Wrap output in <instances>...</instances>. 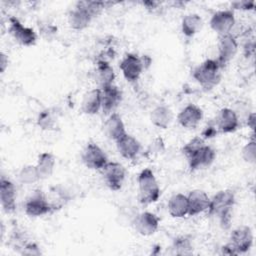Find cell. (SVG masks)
<instances>
[{
    "mask_svg": "<svg viewBox=\"0 0 256 256\" xmlns=\"http://www.w3.org/2000/svg\"><path fill=\"white\" fill-rule=\"evenodd\" d=\"M235 204V195L232 190H220L210 198L208 214L217 216L223 228H228L231 223L232 209Z\"/></svg>",
    "mask_w": 256,
    "mask_h": 256,
    "instance_id": "1",
    "label": "cell"
},
{
    "mask_svg": "<svg viewBox=\"0 0 256 256\" xmlns=\"http://www.w3.org/2000/svg\"><path fill=\"white\" fill-rule=\"evenodd\" d=\"M220 70L221 66L216 59H207L193 70L192 76L205 91H209L220 82Z\"/></svg>",
    "mask_w": 256,
    "mask_h": 256,
    "instance_id": "2",
    "label": "cell"
},
{
    "mask_svg": "<svg viewBox=\"0 0 256 256\" xmlns=\"http://www.w3.org/2000/svg\"><path fill=\"white\" fill-rule=\"evenodd\" d=\"M139 201L142 204H151L158 201L161 191L154 172L150 168H144L137 178Z\"/></svg>",
    "mask_w": 256,
    "mask_h": 256,
    "instance_id": "3",
    "label": "cell"
},
{
    "mask_svg": "<svg viewBox=\"0 0 256 256\" xmlns=\"http://www.w3.org/2000/svg\"><path fill=\"white\" fill-rule=\"evenodd\" d=\"M81 159L84 165L93 170H101L107 163L108 158L103 149L95 142H88L84 147Z\"/></svg>",
    "mask_w": 256,
    "mask_h": 256,
    "instance_id": "4",
    "label": "cell"
},
{
    "mask_svg": "<svg viewBox=\"0 0 256 256\" xmlns=\"http://www.w3.org/2000/svg\"><path fill=\"white\" fill-rule=\"evenodd\" d=\"M25 213L30 217H40L50 213L53 208L41 190H35L24 204Z\"/></svg>",
    "mask_w": 256,
    "mask_h": 256,
    "instance_id": "5",
    "label": "cell"
},
{
    "mask_svg": "<svg viewBox=\"0 0 256 256\" xmlns=\"http://www.w3.org/2000/svg\"><path fill=\"white\" fill-rule=\"evenodd\" d=\"M185 156L187 158L190 170L196 171L202 168L209 167L214 162L216 153L211 146L204 144Z\"/></svg>",
    "mask_w": 256,
    "mask_h": 256,
    "instance_id": "6",
    "label": "cell"
},
{
    "mask_svg": "<svg viewBox=\"0 0 256 256\" xmlns=\"http://www.w3.org/2000/svg\"><path fill=\"white\" fill-rule=\"evenodd\" d=\"M8 31L14 40L22 46L30 47L35 45L37 41L36 32L32 28L24 26L16 17L9 18Z\"/></svg>",
    "mask_w": 256,
    "mask_h": 256,
    "instance_id": "7",
    "label": "cell"
},
{
    "mask_svg": "<svg viewBox=\"0 0 256 256\" xmlns=\"http://www.w3.org/2000/svg\"><path fill=\"white\" fill-rule=\"evenodd\" d=\"M100 171L104 178V182L109 189L113 191H118L121 189L126 175V170L121 163L108 161V163Z\"/></svg>",
    "mask_w": 256,
    "mask_h": 256,
    "instance_id": "8",
    "label": "cell"
},
{
    "mask_svg": "<svg viewBox=\"0 0 256 256\" xmlns=\"http://www.w3.org/2000/svg\"><path fill=\"white\" fill-rule=\"evenodd\" d=\"M119 68L124 78L129 82H136L144 69V62L138 55L127 53L121 60Z\"/></svg>",
    "mask_w": 256,
    "mask_h": 256,
    "instance_id": "9",
    "label": "cell"
},
{
    "mask_svg": "<svg viewBox=\"0 0 256 256\" xmlns=\"http://www.w3.org/2000/svg\"><path fill=\"white\" fill-rule=\"evenodd\" d=\"M229 244L236 254L247 252L253 244V232L249 226H239L230 234Z\"/></svg>",
    "mask_w": 256,
    "mask_h": 256,
    "instance_id": "10",
    "label": "cell"
},
{
    "mask_svg": "<svg viewBox=\"0 0 256 256\" xmlns=\"http://www.w3.org/2000/svg\"><path fill=\"white\" fill-rule=\"evenodd\" d=\"M218 58L216 59L221 68L229 63L238 51V43L236 38L231 34L219 36L218 38Z\"/></svg>",
    "mask_w": 256,
    "mask_h": 256,
    "instance_id": "11",
    "label": "cell"
},
{
    "mask_svg": "<svg viewBox=\"0 0 256 256\" xmlns=\"http://www.w3.org/2000/svg\"><path fill=\"white\" fill-rule=\"evenodd\" d=\"M233 10H220L215 12L210 19V27L219 36L231 34L235 25Z\"/></svg>",
    "mask_w": 256,
    "mask_h": 256,
    "instance_id": "12",
    "label": "cell"
},
{
    "mask_svg": "<svg viewBox=\"0 0 256 256\" xmlns=\"http://www.w3.org/2000/svg\"><path fill=\"white\" fill-rule=\"evenodd\" d=\"M160 220L158 216L152 212L144 211L139 213L133 222L135 230L142 236L153 235L159 227Z\"/></svg>",
    "mask_w": 256,
    "mask_h": 256,
    "instance_id": "13",
    "label": "cell"
},
{
    "mask_svg": "<svg viewBox=\"0 0 256 256\" xmlns=\"http://www.w3.org/2000/svg\"><path fill=\"white\" fill-rule=\"evenodd\" d=\"M101 90V109L104 114H111L122 100L121 90L114 84L99 87Z\"/></svg>",
    "mask_w": 256,
    "mask_h": 256,
    "instance_id": "14",
    "label": "cell"
},
{
    "mask_svg": "<svg viewBox=\"0 0 256 256\" xmlns=\"http://www.w3.org/2000/svg\"><path fill=\"white\" fill-rule=\"evenodd\" d=\"M0 202L6 213H12L16 209V189L13 182L1 176L0 179Z\"/></svg>",
    "mask_w": 256,
    "mask_h": 256,
    "instance_id": "15",
    "label": "cell"
},
{
    "mask_svg": "<svg viewBox=\"0 0 256 256\" xmlns=\"http://www.w3.org/2000/svg\"><path fill=\"white\" fill-rule=\"evenodd\" d=\"M203 118L202 109L195 104H188L178 114L177 120L183 128H196Z\"/></svg>",
    "mask_w": 256,
    "mask_h": 256,
    "instance_id": "16",
    "label": "cell"
},
{
    "mask_svg": "<svg viewBox=\"0 0 256 256\" xmlns=\"http://www.w3.org/2000/svg\"><path fill=\"white\" fill-rule=\"evenodd\" d=\"M216 127L222 133H232L239 127V117L231 108H222L216 116Z\"/></svg>",
    "mask_w": 256,
    "mask_h": 256,
    "instance_id": "17",
    "label": "cell"
},
{
    "mask_svg": "<svg viewBox=\"0 0 256 256\" xmlns=\"http://www.w3.org/2000/svg\"><path fill=\"white\" fill-rule=\"evenodd\" d=\"M117 150L119 154L128 160L135 159L140 153L141 144L140 142L132 135L126 133L124 136L115 141Z\"/></svg>",
    "mask_w": 256,
    "mask_h": 256,
    "instance_id": "18",
    "label": "cell"
},
{
    "mask_svg": "<svg viewBox=\"0 0 256 256\" xmlns=\"http://www.w3.org/2000/svg\"><path fill=\"white\" fill-rule=\"evenodd\" d=\"M187 198L189 205V216H195L208 210L210 204V197L205 191L201 189L191 190L187 195Z\"/></svg>",
    "mask_w": 256,
    "mask_h": 256,
    "instance_id": "19",
    "label": "cell"
},
{
    "mask_svg": "<svg viewBox=\"0 0 256 256\" xmlns=\"http://www.w3.org/2000/svg\"><path fill=\"white\" fill-rule=\"evenodd\" d=\"M103 130L106 136L113 141H117L119 138L127 133L125 129V124L121 116L116 112L108 115L107 119L104 122Z\"/></svg>",
    "mask_w": 256,
    "mask_h": 256,
    "instance_id": "20",
    "label": "cell"
},
{
    "mask_svg": "<svg viewBox=\"0 0 256 256\" xmlns=\"http://www.w3.org/2000/svg\"><path fill=\"white\" fill-rule=\"evenodd\" d=\"M168 213L173 218H183L188 215L189 205L187 195L176 193L170 197L167 204Z\"/></svg>",
    "mask_w": 256,
    "mask_h": 256,
    "instance_id": "21",
    "label": "cell"
},
{
    "mask_svg": "<svg viewBox=\"0 0 256 256\" xmlns=\"http://www.w3.org/2000/svg\"><path fill=\"white\" fill-rule=\"evenodd\" d=\"M101 90L94 88L87 91L81 102V110L87 115H95L101 109Z\"/></svg>",
    "mask_w": 256,
    "mask_h": 256,
    "instance_id": "22",
    "label": "cell"
},
{
    "mask_svg": "<svg viewBox=\"0 0 256 256\" xmlns=\"http://www.w3.org/2000/svg\"><path fill=\"white\" fill-rule=\"evenodd\" d=\"M92 19L93 18L90 16V14L78 3H76L75 7L68 13V23L74 30L85 29L90 24Z\"/></svg>",
    "mask_w": 256,
    "mask_h": 256,
    "instance_id": "23",
    "label": "cell"
},
{
    "mask_svg": "<svg viewBox=\"0 0 256 256\" xmlns=\"http://www.w3.org/2000/svg\"><path fill=\"white\" fill-rule=\"evenodd\" d=\"M150 120L154 126L161 129H166L173 120V112L169 107L159 105L151 111Z\"/></svg>",
    "mask_w": 256,
    "mask_h": 256,
    "instance_id": "24",
    "label": "cell"
},
{
    "mask_svg": "<svg viewBox=\"0 0 256 256\" xmlns=\"http://www.w3.org/2000/svg\"><path fill=\"white\" fill-rule=\"evenodd\" d=\"M55 163H56L55 156L52 153L43 152V153L39 154L37 163L35 165H36L40 180L47 179L53 174V171L55 168Z\"/></svg>",
    "mask_w": 256,
    "mask_h": 256,
    "instance_id": "25",
    "label": "cell"
},
{
    "mask_svg": "<svg viewBox=\"0 0 256 256\" xmlns=\"http://www.w3.org/2000/svg\"><path fill=\"white\" fill-rule=\"evenodd\" d=\"M95 79L100 87L113 84L115 73L112 66L105 60H98L95 69Z\"/></svg>",
    "mask_w": 256,
    "mask_h": 256,
    "instance_id": "26",
    "label": "cell"
},
{
    "mask_svg": "<svg viewBox=\"0 0 256 256\" xmlns=\"http://www.w3.org/2000/svg\"><path fill=\"white\" fill-rule=\"evenodd\" d=\"M203 27L202 18L196 13H190L183 17L181 22V30L182 33L187 37H192Z\"/></svg>",
    "mask_w": 256,
    "mask_h": 256,
    "instance_id": "27",
    "label": "cell"
},
{
    "mask_svg": "<svg viewBox=\"0 0 256 256\" xmlns=\"http://www.w3.org/2000/svg\"><path fill=\"white\" fill-rule=\"evenodd\" d=\"M171 253L174 255H191L193 253V245L187 236H179L173 240Z\"/></svg>",
    "mask_w": 256,
    "mask_h": 256,
    "instance_id": "28",
    "label": "cell"
},
{
    "mask_svg": "<svg viewBox=\"0 0 256 256\" xmlns=\"http://www.w3.org/2000/svg\"><path fill=\"white\" fill-rule=\"evenodd\" d=\"M18 179L20 183L26 184V185L33 184L38 180H40L36 165L29 164V165L23 166L18 173Z\"/></svg>",
    "mask_w": 256,
    "mask_h": 256,
    "instance_id": "29",
    "label": "cell"
},
{
    "mask_svg": "<svg viewBox=\"0 0 256 256\" xmlns=\"http://www.w3.org/2000/svg\"><path fill=\"white\" fill-rule=\"evenodd\" d=\"M56 122L55 115L48 109L40 112L37 118V124L43 130H53L56 127Z\"/></svg>",
    "mask_w": 256,
    "mask_h": 256,
    "instance_id": "30",
    "label": "cell"
},
{
    "mask_svg": "<svg viewBox=\"0 0 256 256\" xmlns=\"http://www.w3.org/2000/svg\"><path fill=\"white\" fill-rule=\"evenodd\" d=\"M77 3L81 7H83L90 14L92 18L100 15L107 4L106 2H103V1H79Z\"/></svg>",
    "mask_w": 256,
    "mask_h": 256,
    "instance_id": "31",
    "label": "cell"
},
{
    "mask_svg": "<svg viewBox=\"0 0 256 256\" xmlns=\"http://www.w3.org/2000/svg\"><path fill=\"white\" fill-rule=\"evenodd\" d=\"M242 158L245 162L254 164L256 161V142L254 138H252L250 141H248L241 151Z\"/></svg>",
    "mask_w": 256,
    "mask_h": 256,
    "instance_id": "32",
    "label": "cell"
},
{
    "mask_svg": "<svg viewBox=\"0 0 256 256\" xmlns=\"http://www.w3.org/2000/svg\"><path fill=\"white\" fill-rule=\"evenodd\" d=\"M39 32L45 39H52L57 33V27L48 22H39Z\"/></svg>",
    "mask_w": 256,
    "mask_h": 256,
    "instance_id": "33",
    "label": "cell"
},
{
    "mask_svg": "<svg viewBox=\"0 0 256 256\" xmlns=\"http://www.w3.org/2000/svg\"><path fill=\"white\" fill-rule=\"evenodd\" d=\"M20 249H21L20 253L24 254V255H39V254H41V251H40L38 245L34 242L24 243V245Z\"/></svg>",
    "mask_w": 256,
    "mask_h": 256,
    "instance_id": "34",
    "label": "cell"
},
{
    "mask_svg": "<svg viewBox=\"0 0 256 256\" xmlns=\"http://www.w3.org/2000/svg\"><path fill=\"white\" fill-rule=\"evenodd\" d=\"M254 6H255L254 1H247V0L236 1V2H233L231 5L233 9H239V10H252Z\"/></svg>",
    "mask_w": 256,
    "mask_h": 256,
    "instance_id": "35",
    "label": "cell"
},
{
    "mask_svg": "<svg viewBox=\"0 0 256 256\" xmlns=\"http://www.w3.org/2000/svg\"><path fill=\"white\" fill-rule=\"evenodd\" d=\"M7 67H8V56L4 52H1V54H0V71H1V73H4Z\"/></svg>",
    "mask_w": 256,
    "mask_h": 256,
    "instance_id": "36",
    "label": "cell"
},
{
    "mask_svg": "<svg viewBox=\"0 0 256 256\" xmlns=\"http://www.w3.org/2000/svg\"><path fill=\"white\" fill-rule=\"evenodd\" d=\"M247 125L252 130H254V128H255V113L254 112H252V113H250L248 115V117H247Z\"/></svg>",
    "mask_w": 256,
    "mask_h": 256,
    "instance_id": "37",
    "label": "cell"
}]
</instances>
